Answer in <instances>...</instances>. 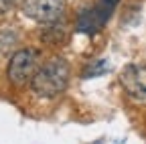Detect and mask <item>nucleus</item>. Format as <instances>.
Returning <instances> with one entry per match:
<instances>
[{
	"instance_id": "1",
	"label": "nucleus",
	"mask_w": 146,
	"mask_h": 144,
	"mask_svg": "<svg viewBox=\"0 0 146 144\" xmlns=\"http://www.w3.org/2000/svg\"><path fill=\"white\" fill-rule=\"evenodd\" d=\"M69 75H71L69 63L61 57H53L43 65H39V69L35 71L31 79V89L41 98H49V100L57 98L67 89Z\"/></svg>"
},
{
	"instance_id": "2",
	"label": "nucleus",
	"mask_w": 146,
	"mask_h": 144,
	"mask_svg": "<svg viewBox=\"0 0 146 144\" xmlns=\"http://www.w3.org/2000/svg\"><path fill=\"white\" fill-rule=\"evenodd\" d=\"M39 51L36 49H18L10 55L8 61V79L12 85H25L33 79L35 71L39 69Z\"/></svg>"
},
{
	"instance_id": "3",
	"label": "nucleus",
	"mask_w": 146,
	"mask_h": 144,
	"mask_svg": "<svg viewBox=\"0 0 146 144\" xmlns=\"http://www.w3.org/2000/svg\"><path fill=\"white\" fill-rule=\"evenodd\" d=\"M67 2L65 0H25L23 2V14L36 23H57L65 14Z\"/></svg>"
},
{
	"instance_id": "4",
	"label": "nucleus",
	"mask_w": 146,
	"mask_h": 144,
	"mask_svg": "<svg viewBox=\"0 0 146 144\" xmlns=\"http://www.w3.org/2000/svg\"><path fill=\"white\" fill-rule=\"evenodd\" d=\"M118 2L120 0H96L91 6L81 10L79 19H77V29L83 33H89V35L100 31L108 23V19L112 16Z\"/></svg>"
},
{
	"instance_id": "5",
	"label": "nucleus",
	"mask_w": 146,
	"mask_h": 144,
	"mask_svg": "<svg viewBox=\"0 0 146 144\" xmlns=\"http://www.w3.org/2000/svg\"><path fill=\"white\" fill-rule=\"evenodd\" d=\"M120 81H122L126 94L130 98L146 102V65H142V63L126 65L122 69Z\"/></svg>"
},
{
	"instance_id": "6",
	"label": "nucleus",
	"mask_w": 146,
	"mask_h": 144,
	"mask_svg": "<svg viewBox=\"0 0 146 144\" xmlns=\"http://www.w3.org/2000/svg\"><path fill=\"white\" fill-rule=\"evenodd\" d=\"M43 41L47 45H63L65 41V31H63V25L57 23H49L43 31Z\"/></svg>"
},
{
	"instance_id": "7",
	"label": "nucleus",
	"mask_w": 146,
	"mask_h": 144,
	"mask_svg": "<svg viewBox=\"0 0 146 144\" xmlns=\"http://www.w3.org/2000/svg\"><path fill=\"white\" fill-rule=\"evenodd\" d=\"M18 43V33L10 29H0V57H6L14 51Z\"/></svg>"
},
{
	"instance_id": "8",
	"label": "nucleus",
	"mask_w": 146,
	"mask_h": 144,
	"mask_svg": "<svg viewBox=\"0 0 146 144\" xmlns=\"http://www.w3.org/2000/svg\"><path fill=\"white\" fill-rule=\"evenodd\" d=\"M16 4V0H0V12H8Z\"/></svg>"
}]
</instances>
